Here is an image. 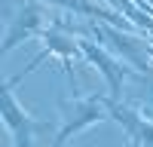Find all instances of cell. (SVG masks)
<instances>
[{
    "instance_id": "cell-1",
    "label": "cell",
    "mask_w": 153,
    "mask_h": 147,
    "mask_svg": "<svg viewBox=\"0 0 153 147\" xmlns=\"http://www.w3.org/2000/svg\"><path fill=\"white\" fill-rule=\"evenodd\" d=\"M104 117H110V110H107V101H104L101 95L76 98V101H74V110H71V117L65 120V126H61L58 135L52 138V147H61L74 132H83V129L92 126V122H101Z\"/></svg>"
},
{
    "instance_id": "cell-2",
    "label": "cell",
    "mask_w": 153,
    "mask_h": 147,
    "mask_svg": "<svg viewBox=\"0 0 153 147\" xmlns=\"http://www.w3.org/2000/svg\"><path fill=\"white\" fill-rule=\"evenodd\" d=\"M37 34H43V12H40V6H37V3H28L16 19H12L9 31H6V37H3L0 52L6 55L9 49H16L19 43L31 40V37H37Z\"/></svg>"
},
{
    "instance_id": "cell-3",
    "label": "cell",
    "mask_w": 153,
    "mask_h": 147,
    "mask_svg": "<svg viewBox=\"0 0 153 147\" xmlns=\"http://www.w3.org/2000/svg\"><path fill=\"white\" fill-rule=\"evenodd\" d=\"M107 101V110H110V117L120 122V126L126 129V135H129V141L135 144H141V147H153V122H147L138 110L132 107H123L120 101H113V98H104Z\"/></svg>"
},
{
    "instance_id": "cell-4",
    "label": "cell",
    "mask_w": 153,
    "mask_h": 147,
    "mask_svg": "<svg viewBox=\"0 0 153 147\" xmlns=\"http://www.w3.org/2000/svg\"><path fill=\"white\" fill-rule=\"evenodd\" d=\"M0 101H3V120H6V129L12 132V138H16V147H31L34 120L16 104V98H12V86H9V83H3Z\"/></svg>"
},
{
    "instance_id": "cell-5",
    "label": "cell",
    "mask_w": 153,
    "mask_h": 147,
    "mask_svg": "<svg viewBox=\"0 0 153 147\" xmlns=\"http://www.w3.org/2000/svg\"><path fill=\"white\" fill-rule=\"evenodd\" d=\"M80 49L86 52V58L92 61L101 74H104V80H107V86H110V98H113V101H120V95H123V68L104 52V49H98L92 40L80 43Z\"/></svg>"
},
{
    "instance_id": "cell-6",
    "label": "cell",
    "mask_w": 153,
    "mask_h": 147,
    "mask_svg": "<svg viewBox=\"0 0 153 147\" xmlns=\"http://www.w3.org/2000/svg\"><path fill=\"white\" fill-rule=\"evenodd\" d=\"M101 34H104L107 40H110L113 46H117V49H120V52H123L126 58L132 61V65H135L138 71H147V58L141 55V46H138L135 40H129V37H123V34H117V31H113V28H104V31H101Z\"/></svg>"
},
{
    "instance_id": "cell-7",
    "label": "cell",
    "mask_w": 153,
    "mask_h": 147,
    "mask_svg": "<svg viewBox=\"0 0 153 147\" xmlns=\"http://www.w3.org/2000/svg\"><path fill=\"white\" fill-rule=\"evenodd\" d=\"M46 3H58L65 9H74V12H86V16H101V12L92 3H86V0H46Z\"/></svg>"
},
{
    "instance_id": "cell-8",
    "label": "cell",
    "mask_w": 153,
    "mask_h": 147,
    "mask_svg": "<svg viewBox=\"0 0 153 147\" xmlns=\"http://www.w3.org/2000/svg\"><path fill=\"white\" fill-rule=\"evenodd\" d=\"M129 147H141V144H135V141H129Z\"/></svg>"
}]
</instances>
